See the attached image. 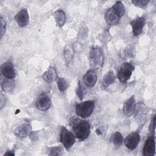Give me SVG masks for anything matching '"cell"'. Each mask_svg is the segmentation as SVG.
I'll return each mask as SVG.
<instances>
[{
  "label": "cell",
  "mask_w": 156,
  "mask_h": 156,
  "mask_svg": "<svg viewBox=\"0 0 156 156\" xmlns=\"http://www.w3.org/2000/svg\"><path fill=\"white\" fill-rule=\"evenodd\" d=\"M69 125L79 140L83 141L89 136L90 126L87 121L80 118H72L69 120Z\"/></svg>",
  "instance_id": "6da1fadb"
},
{
  "label": "cell",
  "mask_w": 156,
  "mask_h": 156,
  "mask_svg": "<svg viewBox=\"0 0 156 156\" xmlns=\"http://www.w3.org/2000/svg\"><path fill=\"white\" fill-rule=\"evenodd\" d=\"M125 11L123 3L121 1L116 2L105 12V20L106 23L110 26L118 24L121 18L125 13Z\"/></svg>",
  "instance_id": "7a4b0ae2"
},
{
  "label": "cell",
  "mask_w": 156,
  "mask_h": 156,
  "mask_svg": "<svg viewBox=\"0 0 156 156\" xmlns=\"http://www.w3.org/2000/svg\"><path fill=\"white\" fill-rule=\"evenodd\" d=\"M90 65L94 69H100L104 64V56L103 51L99 47L94 46L91 48L90 52Z\"/></svg>",
  "instance_id": "3957f363"
},
{
  "label": "cell",
  "mask_w": 156,
  "mask_h": 156,
  "mask_svg": "<svg viewBox=\"0 0 156 156\" xmlns=\"http://www.w3.org/2000/svg\"><path fill=\"white\" fill-rule=\"evenodd\" d=\"M94 107L95 104L93 101H85L77 104L76 106L75 110L78 116L85 119L92 115Z\"/></svg>",
  "instance_id": "277c9868"
},
{
  "label": "cell",
  "mask_w": 156,
  "mask_h": 156,
  "mask_svg": "<svg viewBox=\"0 0 156 156\" xmlns=\"http://www.w3.org/2000/svg\"><path fill=\"white\" fill-rule=\"evenodd\" d=\"M134 69L135 68L131 63H124L117 74V77L121 83H126L128 80L130 79Z\"/></svg>",
  "instance_id": "5b68a950"
},
{
  "label": "cell",
  "mask_w": 156,
  "mask_h": 156,
  "mask_svg": "<svg viewBox=\"0 0 156 156\" xmlns=\"http://www.w3.org/2000/svg\"><path fill=\"white\" fill-rule=\"evenodd\" d=\"M60 140L66 149H69L71 147L76 141L74 134L65 127H62L60 134Z\"/></svg>",
  "instance_id": "8992f818"
},
{
  "label": "cell",
  "mask_w": 156,
  "mask_h": 156,
  "mask_svg": "<svg viewBox=\"0 0 156 156\" xmlns=\"http://www.w3.org/2000/svg\"><path fill=\"white\" fill-rule=\"evenodd\" d=\"M155 154V142L154 134H151L146 140L143 148L144 156H154Z\"/></svg>",
  "instance_id": "52a82bcc"
},
{
  "label": "cell",
  "mask_w": 156,
  "mask_h": 156,
  "mask_svg": "<svg viewBox=\"0 0 156 156\" xmlns=\"http://www.w3.org/2000/svg\"><path fill=\"white\" fill-rule=\"evenodd\" d=\"M1 73L5 78L13 79L16 76V72L13 63L10 60L4 62L1 66Z\"/></svg>",
  "instance_id": "ba28073f"
},
{
  "label": "cell",
  "mask_w": 156,
  "mask_h": 156,
  "mask_svg": "<svg viewBox=\"0 0 156 156\" xmlns=\"http://www.w3.org/2000/svg\"><path fill=\"white\" fill-rule=\"evenodd\" d=\"M140 141V133L135 131L130 133L125 139L124 144L126 147L129 150L135 149L138 145Z\"/></svg>",
  "instance_id": "9c48e42d"
},
{
  "label": "cell",
  "mask_w": 156,
  "mask_h": 156,
  "mask_svg": "<svg viewBox=\"0 0 156 156\" xmlns=\"http://www.w3.org/2000/svg\"><path fill=\"white\" fill-rule=\"evenodd\" d=\"M51 104V101L50 97L45 93H41L37 99L36 105L37 108L41 111L48 110Z\"/></svg>",
  "instance_id": "30bf717a"
},
{
  "label": "cell",
  "mask_w": 156,
  "mask_h": 156,
  "mask_svg": "<svg viewBox=\"0 0 156 156\" xmlns=\"http://www.w3.org/2000/svg\"><path fill=\"white\" fill-rule=\"evenodd\" d=\"M145 23L146 20L144 17H138L130 22V26L132 27V32L134 36H138L141 34Z\"/></svg>",
  "instance_id": "8fae6325"
},
{
  "label": "cell",
  "mask_w": 156,
  "mask_h": 156,
  "mask_svg": "<svg viewBox=\"0 0 156 156\" xmlns=\"http://www.w3.org/2000/svg\"><path fill=\"white\" fill-rule=\"evenodd\" d=\"M15 20L19 26L24 27L26 26L29 21V16L26 9H23L20 10L15 16Z\"/></svg>",
  "instance_id": "7c38bea8"
},
{
  "label": "cell",
  "mask_w": 156,
  "mask_h": 156,
  "mask_svg": "<svg viewBox=\"0 0 156 156\" xmlns=\"http://www.w3.org/2000/svg\"><path fill=\"white\" fill-rule=\"evenodd\" d=\"M136 108V102L134 96L129 98L125 102L123 106V112L127 116H131L135 112Z\"/></svg>",
  "instance_id": "4fadbf2b"
},
{
  "label": "cell",
  "mask_w": 156,
  "mask_h": 156,
  "mask_svg": "<svg viewBox=\"0 0 156 156\" xmlns=\"http://www.w3.org/2000/svg\"><path fill=\"white\" fill-rule=\"evenodd\" d=\"M97 75L94 70H88L83 76L84 83L88 87H93L97 82Z\"/></svg>",
  "instance_id": "5bb4252c"
},
{
  "label": "cell",
  "mask_w": 156,
  "mask_h": 156,
  "mask_svg": "<svg viewBox=\"0 0 156 156\" xmlns=\"http://www.w3.org/2000/svg\"><path fill=\"white\" fill-rule=\"evenodd\" d=\"M31 126L29 122H25L18 127L15 131V135L20 138H25L29 135Z\"/></svg>",
  "instance_id": "9a60e30c"
},
{
  "label": "cell",
  "mask_w": 156,
  "mask_h": 156,
  "mask_svg": "<svg viewBox=\"0 0 156 156\" xmlns=\"http://www.w3.org/2000/svg\"><path fill=\"white\" fill-rule=\"evenodd\" d=\"M55 23L58 27H62L66 21V15L65 12L62 9H58L53 14Z\"/></svg>",
  "instance_id": "2e32d148"
},
{
  "label": "cell",
  "mask_w": 156,
  "mask_h": 156,
  "mask_svg": "<svg viewBox=\"0 0 156 156\" xmlns=\"http://www.w3.org/2000/svg\"><path fill=\"white\" fill-rule=\"evenodd\" d=\"M42 77L45 81L49 83H51L56 80V79H57V73L54 68H48V69L43 74Z\"/></svg>",
  "instance_id": "e0dca14e"
},
{
  "label": "cell",
  "mask_w": 156,
  "mask_h": 156,
  "mask_svg": "<svg viewBox=\"0 0 156 156\" xmlns=\"http://www.w3.org/2000/svg\"><path fill=\"white\" fill-rule=\"evenodd\" d=\"M116 80V76L113 71L107 72L102 79V83L104 87H108L113 84Z\"/></svg>",
  "instance_id": "ac0fdd59"
},
{
  "label": "cell",
  "mask_w": 156,
  "mask_h": 156,
  "mask_svg": "<svg viewBox=\"0 0 156 156\" xmlns=\"http://www.w3.org/2000/svg\"><path fill=\"white\" fill-rule=\"evenodd\" d=\"M1 87L4 92L10 93L13 91L15 88V82L13 79L5 78L1 79Z\"/></svg>",
  "instance_id": "d6986e66"
},
{
  "label": "cell",
  "mask_w": 156,
  "mask_h": 156,
  "mask_svg": "<svg viewBox=\"0 0 156 156\" xmlns=\"http://www.w3.org/2000/svg\"><path fill=\"white\" fill-rule=\"evenodd\" d=\"M110 141L116 147H119L122 144L123 137L119 132H115L110 138Z\"/></svg>",
  "instance_id": "ffe728a7"
},
{
  "label": "cell",
  "mask_w": 156,
  "mask_h": 156,
  "mask_svg": "<svg viewBox=\"0 0 156 156\" xmlns=\"http://www.w3.org/2000/svg\"><path fill=\"white\" fill-rule=\"evenodd\" d=\"M58 89L61 92L65 91L68 88V84L66 80L63 77H58L57 79Z\"/></svg>",
  "instance_id": "44dd1931"
},
{
  "label": "cell",
  "mask_w": 156,
  "mask_h": 156,
  "mask_svg": "<svg viewBox=\"0 0 156 156\" xmlns=\"http://www.w3.org/2000/svg\"><path fill=\"white\" fill-rule=\"evenodd\" d=\"M76 93L80 100H82L85 97L86 91L83 86L81 84L80 82H79L78 83L77 87L76 88Z\"/></svg>",
  "instance_id": "7402d4cb"
},
{
  "label": "cell",
  "mask_w": 156,
  "mask_h": 156,
  "mask_svg": "<svg viewBox=\"0 0 156 156\" xmlns=\"http://www.w3.org/2000/svg\"><path fill=\"white\" fill-rule=\"evenodd\" d=\"M62 148L60 146H54L49 147L47 153L49 155H62Z\"/></svg>",
  "instance_id": "603a6c76"
},
{
  "label": "cell",
  "mask_w": 156,
  "mask_h": 156,
  "mask_svg": "<svg viewBox=\"0 0 156 156\" xmlns=\"http://www.w3.org/2000/svg\"><path fill=\"white\" fill-rule=\"evenodd\" d=\"M64 56L67 63H69V62L72 60L73 57V51L72 48L69 46H67L65 48Z\"/></svg>",
  "instance_id": "cb8c5ba5"
},
{
  "label": "cell",
  "mask_w": 156,
  "mask_h": 156,
  "mask_svg": "<svg viewBox=\"0 0 156 156\" xmlns=\"http://www.w3.org/2000/svg\"><path fill=\"white\" fill-rule=\"evenodd\" d=\"M150 2L149 0H134L132 1V3L135 6L140 8L146 7Z\"/></svg>",
  "instance_id": "d4e9b609"
},
{
  "label": "cell",
  "mask_w": 156,
  "mask_h": 156,
  "mask_svg": "<svg viewBox=\"0 0 156 156\" xmlns=\"http://www.w3.org/2000/svg\"><path fill=\"white\" fill-rule=\"evenodd\" d=\"M0 23H1V27H0V34H1V38H2L3 35H4L5 32V29H6V22L4 20L2 16H1L0 18Z\"/></svg>",
  "instance_id": "484cf974"
},
{
  "label": "cell",
  "mask_w": 156,
  "mask_h": 156,
  "mask_svg": "<svg viewBox=\"0 0 156 156\" xmlns=\"http://www.w3.org/2000/svg\"><path fill=\"white\" fill-rule=\"evenodd\" d=\"M155 115L153 116L152 119L151 121V124L149 125V130L151 133V134L155 133Z\"/></svg>",
  "instance_id": "4316f807"
},
{
  "label": "cell",
  "mask_w": 156,
  "mask_h": 156,
  "mask_svg": "<svg viewBox=\"0 0 156 156\" xmlns=\"http://www.w3.org/2000/svg\"><path fill=\"white\" fill-rule=\"evenodd\" d=\"M133 54V51H132V49L131 48H126V51H125V55L127 56V57H131Z\"/></svg>",
  "instance_id": "83f0119b"
},
{
  "label": "cell",
  "mask_w": 156,
  "mask_h": 156,
  "mask_svg": "<svg viewBox=\"0 0 156 156\" xmlns=\"http://www.w3.org/2000/svg\"><path fill=\"white\" fill-rule=\"evenodd\" d=\"M4 155H12L13 156L15 155V152L13 150H10V151H7L5 154Z\"/></svg>",
  "instance_id": "f1b7e54d"
},
{
  "label": "cell",
  "mask_w": 156,
  "mask_h": 156,
  "mask_svg": "<svg viewBox=\"0 0 156 156\" xmlns=\"http://www.w3.org/2000/svg\"><path fill=\"white\" fill-rule=\"evenodd\" d=\"M3 98H4L3 94L1 93V108L3 107L4 105L5 104V100L4 101V100H3Z\"/></svg>",
  "instance_id": "f546056e"
},
{
  "label": "cell",
  "mask_w": 156,
  "mask_h": 156,
  "mask_svg": "<svg viewBox=\"0 0 156 156\" xmlns=\"http://www.w3.org/2000/svg\"><path fill=\"white\" fill-rule=\"evenodd\" d=\"M96 133H97L98 135H101V132H100V130H99V129H97V130H96Z\"/></svg>",
  "instance_id": "4dcf8cb0"
}]
</instances>
